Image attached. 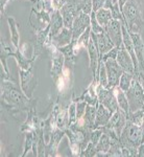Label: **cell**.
<instances>
[{
  "label": "cell",
  "instance_id": "1",
  "mask_svg": "<svg viewBox=\"0 0 144 157\" xmlns=\"http://www.w3.org/2000/svg\"><path fill=\"white\" fill-rule=\"evenodd\" d=\"M122 15L124 17L125 26L130 33L141 34L144 27V19L141 11V0H127L123 6Z\"/></svg>",
  "mask_w": 144,
  "mask_h": 157
},
{
  "label": "cell",
  "instance_id": "2",
  "mask_svg": "<svg viewBox=\"0 0 144 157\" xmlns=\"http://www.w3.org/2000/svg\"><path fill=\"white\" fill-rule=\"evenodd\" d=\"M120 141L123 147L131 151V156H138V147L142 144L141 126L127 121L120 135Z\"/></svg>",
  "mask_w": 144,
  "mask_h": 157
},
{
  "label": "cell",
  "instance_id": "3",
  "mask_svg": "<svg viewBox=\"0 0 144 157\" xmlns=\"http://www.w3.org/2000/svg\"><path fill=\"white\" fill-rule=\"evenodd\" d=\"M1 98L3 102H9L11 106H18V107H24L28 104V97L23 92L19 91L17 86L14 83L2 81V94Z\"/></svg>",
  "mask_w": 144,
  "mask_h": 157
},
{
  "label": "cell",
  "instance_id": "4",
  "mask_svg": "<svg viewBox=\"0 0 144 157\" xmlns=\"http://www.w3.org/2000/svg\"><path fill=\"white\" fill-rule=\"evenodd\" d=\"M126 98L130 106V112L141 110L144 108V92L141 87L137 75H135L132 81L130 88L125 91Z\"/></svg>",
  "mask_w": 144,
  "mask_h": 157
},
{
  "label": "cell",
  "instance_id": "5",
  "mask_svg": "<svg viewBox=\"0 0 144 157\" xmlns=\"http://www.w3.org/2000/svg\"><path fill=\"white\" fill-rule=\"evenodd\" d=\"M60 13L64 20V26L67 29H72L75 18L82 13L80 0H67L64 6L60 10Z\"/></svg>",
  "mask_w": 144,
  "mask_h": 157
},
{
  "label": "cell",
  "instance_id": "6",
  "mask_svg": "<svg viewBox=\"0 0 144 157\" xmlns=\"http://www.w3.org/2000/svg\"><path fill=\"white\" fill-rule=\"evenodd\" d=\"M96 94H97L98 98V103L105 106L112 113L116 112L119 109L117 98H116V95L113 89H109V88L103 87V86H102L98 83L97 86H96Z\"/></svg>",
  "mask_w": 144,
  "mask_h": 157
},
{
  "label": "cell",
  "instance_id": "7",
  "mask_svg": "<svg viewBox=\"0 0 144 157\" xmlns=\"http://www.w3.org/2000/svg\"><path fill=\"white\" fill-rule=\"evenodd\" d=\"M105 69L108 75V87L109 89H113L116 86L119 85V80L121 75L123 73V69L120 67V65L117 63L116 60L109 59L105 62Z\"/></svg>",
  "mask_w": 144,
  "mask_h": 157
},
{
  "label": "cell",
  "instance_id": "8",
  "mask_svg": "<svg viewBox=\"0 0 144 157\" xmlns=\"http://www.w3.org/2000/svg\"><path fill=\"white\" fill-rule=\"evenodd\" d=\"M105 30L116 47H120L122 45V22L112 19L105 26Z\"/></svg>",
  "mask_w": 144,
  "mask_h": 157
},
{
  "label": "cell",
  "instance_id": "9",
  "mask_svg": "<svg viewBox=\"0 0 144 157\" xmlns=\"http://www.w3.org/2000/svg\"><path fill=\"white\" fill-rule=\"evenodd\" d=\"M19 73H20V86H21V90L23 91L27 97L30 98L32 91H34L35 87H36V81H35L34 73H32V67H30L27 70L19 68Z\"/></svg>",
  "mask_w": 144,
  "mask_h": 157
},
{
  "label": "cell",
  "instance_id": "10",
  "mask_svg": "<svg viewBox=\"0 0 144 157\" xmlns=\"http://www.w3.org/2000/svg\"><path fill=\"white\" fill-rule=\"evenodd\" d=\"M91 38L96 42L98 47V52H99V58L102 59V57L105 54H107L108 52H110L112 48H114L115 45L112 42V40L110 39V37L108 36V34L105 33V30H103L100 34H94L91 30Z\"/></svg>",
  "mask_w": 144,
  "mask_h": 157
},
{
  "label": "cell",
  "instance_id": "11",
  "mask_svg": "<svg viewBox=\"0 0 144 157\" xmlns=\"http://www.w3.org/2000/svg\"><path fill=\"white\" fill-rule=\"evenodd\" d=\"M126 121H127V117H126L125 112L119 108L116 112L113 113L112 117H111L107 127L112 129V130L117 134L118 137L120 138L121 133H122L123 129H124L126 125Z\"/></svg>",
  "mask_w": 144,
  "mask_h": 157
},
{
  "label": "cell",
  "instance_id": "12",
  "mask_svg": "<svg viewBox=\"0 0 144 157\" xmlns=\"http://www.w3.org/2000/svg\"><path fill=\"white\" fill-rule=\"evenodd\" d=\"M90 24H91L90 15L85 14V13H80L76 18H75L74 22L72 24V33H73L72 41H76L78 38L80 37V35L88 27H90Z\"/></svg>",
  "mask_w": 144,
  "mask_h": 157
},
{
  "label": "cell",
  "instance_id": "13",
  "mask_svg": "<svg viewBox=\"0 0 144 157\" xmlns=\"http://www.w3.org/2000/svg\"><path fill=\"white\" fill-rule=\"evenodd\" d=\"M87 50H88V55H89L90 69L92 71L93 81L96 82V72H97V68L100 62V58H99V52H98L97 44H96V42L92 38H91L89 43H88Z\"/></svg>",
  "mask_w": 144,
  "mask_h": 157
},
{
  "label": "cell",
  "instance_id": "14",
  "mask_svg": "<svg viewBox=\"0 0 144 157\" xmlns=\"http://www.w3.org/2000/svg\"><path fill=\"white\" fill-rule=\"evenodd\" d=\"M116 61H117V63L120 65V67L123 69V71L133 73V75H135V73H136L135 65H134L132 57H131L130 54L127 52V50L125 49V47L123 46V44L121 45L119 50H118Z\"/></svg>",
  "mask_w": 144,
  "mask_h": 157
},
{
  "label": "cell",
  "instance_id": "15",
  "mask_svg": "<svg viewBox=\"0 0 144 157\" xmlns=\"http://www.w3.org/2000/svg\"><path fill=\"white\" fill-rule=\"evenodd\" d=\"M131 38L133 40L134 48H135V54L138 60L139 70L144 71V42L140 34L138 33H130Z\"/></svg>",
  "mask_w": 144,
  "mask_h": 157
},
{
  "label": "cell",
  "instance_id": "16",
  "mask_svg": "<svg viewBox=\"0 0 144 157\" xmlns=\"http://www.w3.org/2000/svg\"><path fill=\"white\" fill-rule=\"evenodd\" d=\"M50 30H49V38H48V42L46 44V46L48 44H50V41L54 37L57 36V34L63 29L64 27V20L63 17L61 15V13L59 10H54L51 13V20H50V24H49Z\"/></svg>",
  "mask_w": 144,
  "mask_h": 157
},
{
  "label": "cell",
  "instance_id": "17",
  "mask_svg": "<svg viewBox=\"0 0 144 157\" xmlns=\"http://www.w3.org/2000/svg\"><path fill=\"white\" fill-rule=\"evenodd\" d=\"M72 37H73L72 29H67V27L64 26L63 29L61 30L57 36L52 38L51 41H50V44H52L57 48H60V47L66 46V45L70 44L72 42Z\"/></svg>",
  "mask_w": 144,
  "mask_h": 157
},
{
  "label": "cell",
  "instance_id": "18",
  "mask_svg": "<svg viewBox=\"0 0 144 157\" xmlns=\"http://www.w3.org/2000/svg\"><path fill=\"white\" fill-rule=\"evenodd\" d=\"M112 115H113V113L111 112V111H109L105 106L102 105V104H98L97 111H96L94 129L102 128V127H105V126H107L111 120V117H112Z\"/></svg>",
  "mask_w": 144,
  "mask_h": 157
},
{
  "label": "cell",
  "instance_id": "19",
  "mask_svg": "<svg viewBox=\"0 0 144 157\" xmlns=\"http://www.w3.org/2000/svg\"><path fill=\"white\" fill-rule=\"evenodd\" d=\"M113 90H114L116 98H117L118 107L122 111H124L126 117H127L128 113H130V106H128V101H127V98H126L125 92L122 89H120L119 86H116V87L113 88Z\"/></svg>",
  "mask_w": 144,
  "mask_h": 157
},
{
  "label": "cell",
  "instance_id": "20",
  "mask_svg": "<svg viewBox=\"0 0 144 157\" xmlns=\"http://www.w3.org/2000/svg\"><path fill=\"white\" fill-rule=\"evenodd\" d=\"M98 106V105H97ZM97 106H93L88 104L87 108H86L85 115L83 116L85 125L91 130H94L95 125V118H96V111H97Z\"/></svg>",
  "mask_w": 144,
  "mask_h": 157
},
{
  "label": "cell",
  "instance_id": "21",
  "mask_svg": "<svg viewBox=\"0 0 144 157\" xmlns=\"http://www.w3.org/2000/svg\"><path fill=\"white\" fill-rule=\"evenodd\" d=\"M111 148V138L108 134L102 133L99 141L96 145V150H97V155L96 156H107L108 152Z\"/></svg>",
  "mask_w": 144,
  "mask_h": 157
},
{
  "label": "cell",
  "instance_id": "22",
  "mask_svg": "<svg viewBox=\"0 0 144 157\" xmlns=\"http://www.w3.org/2000/svg\"><path fill=\"white\" fill-rule=\"evenodd\" d=\"M7 23H9V30H11V41L14 45L15 48H19V42H20V35L18 30V24L16 20L13 17H7Z\"/></svg>",
  "mask_w": 144,
  "mask_h": 157
},
{
  "label": "cell",
  "instance_id": "23",
  "mask_svg": "<svg viewBox=\"0 0 144 157\" xmlns=\"http://www.w3.org/2000/svg\"><path fill=\"white\" fill-rule=\"evenodd\" d=\"M55 126H57V128H59L63 131L70 128L68 109H65V110H62V111L60 110V112L55 116Z\"/></svg>",
  "mask_w": 144,
  "mask_h": 157
},
{
  "label": "cell",
  "instance_id": "24",
  "mask_svg": "<svg viewBox=\"0 0 144 157\" xmlns=\"http://www.w3.org/2000/svg\"><path fill=\"white\" fill-rule=\"evenodd\" d=\"M96 13V18H97V21L98 23H99L105 29V26L107 25L109 22L111 21L113 18H112V13L109 9H105V7H102V9L98 10Z\"/></svg>",
  "mask_w": 144,
  "mask_h": 157
},
{
  "label": "cell",
  "instance_id": "25",
  "mask_svg": "<svg viewBox=\"0 0 144 157\" xmlns=\"http://www.w3.org/2000/svg\"><path fill=\"white\" fill-rule=\"evenodd\" d=\"M134 77H135V75H133V73L123 71V73L120 77V80H119V85H118L120 87V89H122L125 92V91L130 88L131 84H132V81H133Z\"/></svg>",
  "mask_w": 144,
  "mask_h": 157
},
{
  "label": "cell",
  "instance_id": "26",
  "mask_svg": "<svg viewBox=\"0 0 144 157\" xmlns=\"http://www.w3.org/2000/svg\"><path fill=\"white\" fill-rule=\"evenodd\" d=\"M127 121H132V123L136 124L138 126H141L144 121V112L143 109L138 111H135V112H130L127 115Z\"/></svg>",
  "mask_w": 144,
  "mask_h": 157
},
{
  "label": "cell",
  "instance_id": "27",
  "mask_svg": "<svg viewBox=\"0 0 144 157\" xmlns=\"http://www.w3.org/2000/svg\"><path fill=\"white\" fill-rule=\"evenodd\" d=\"M90 18H91V24H90V27H91V30H92L94 34H100V33H102L105 29L98 23L97 21V18H96V13L93 11L91 13L90 15Z\"/></svg>",
  "mask_w": 144,
  "mask_h": 157
},
{
  "label": "cell",
  "instance_id": "28",
  "mask_svg": "<svg viewBox=\"0 0 144 157\" xmlns=\"http://www.w3.org/2000/svg\"><path fill=\"white\" fill-rule=\"evenodd\" d=\"M68 114H69V126L73 125L76 123L77 117H76V103L73 102L71 105L68 108Z\"/></svg>",
  "mask_w": 144,
  "mask_h": 157
},
{
  "label": "cell",
  "instance_id": "29",
  "mask_svg": "<svg viewBox=\"0 0 144 157\" xmlns=\"http://www.w3.org/2000/svg\"><path fill=\"white\" fill-rule=\"evenodd\" d=\"M97 155V150H96V146L94 144H92L90 141L88 144V146L85 148V150H83L80 156H87V157H93Z\"/></svg>",
  "mask_w": 144,
  "mask_h": 157
},
{
  "label": "cell",
  "instance_id": "30",
  "mask_svg": "<svg viewBox=\"0 0 144 157\" xmlns=\"http://www.w3.org/2000/svg\"><path fill=\"white\" fill-rule=\"evenodd\" d=\"M75 103H76V117L77 120H79V118H82L85 115L88 103L86 101H76Z\"/></svg>",
  "mask_w": 144,
  "mask_h": 157
},
{
  "label": "cell",
  "instance_id": "31",
  "mask_svg": "<svg viewBox=\"0 0 144 157\" xmlns=\"http://www.w3.org/2000/svg\"><path fill=\"white\" fill-rule=\"evenodd\" d=\"M80 9L82 13L91 15L93 12V0H80Z\"/></svg>",
  "mask_w": 144,
  "mask_h": 157
},
{
  "label": "cell",
  "instance_id": "32",
  "mask_svg": "<svg viewBox=\"0 0 144 157\" xmlns=\"http://www.w3.org/2000/svg\"><path fill=\"white\" fill-rule=\"evenodd\" d=\"M102 128H97V129H94V130H92V132H91V135H90V141L92 144H94L96 146L97 145V143L99 141L100 137H102Z\"/></svg>",
  "mask_w": 144,
  "mask_h": 157
},
{
  "label": "cell",
  "instance_id": "33",
  "mask_svg": "<svg viewBox=\"0 0 144 157\" xmlns=\"http://www.w3.org/2000/svg\"><path fill=\"white\" fill-rule=\"evenodd\" d=\"M120 47H114V48H112L110 50V52H108L107 54H105L102 57V59L100 61H102V62H105L107 60L109 59H113V60H116V58H117V54H118V50H119Z\"/></svg>",
  "mask_w": 144,
  "mask_h": 157
},
{
  "label": "cell",
  "instance_id": "34",
  "mask_svg": "<svg viewBox=\"0 0 144 157\" xmlns=\"http://www.w3.org/2000/svg\"><path fill=\"white\" fill-rule=\"evenodd\" d=\"M105 0H93V11L97 12L98 10L102 9L105 6Z\"/></svg>",
  "mask_w": 144,
  "mask_h": 157
},
{
  "label": "cell",
  "instance_id": "35",
  "mask_svg": "<svg viewBox=\"0 0 144 157\" xmlns=\"http://www.w3.org/2000/svg\"><path fill=\"white\" fill-rule=\"evenodd\" d=\"M52 1V6L54 10H60L64 6V4L67 2V0H51Z\"/></svg>",
  "mask_w": 144,
  "mask_h": 157
},
{
  "label": "cell",
  "instance_id": "36",
  "mask_svg": "<svg viewBox=\"0 0 144 157\" xmlns=\"http://www.w3.org/2000/svg\"><path fill=\"white\" fill-rule=\"evenodd\" d=\"M137 78L139 80V83H140L141 87H142V89H143V92H144V71H142V70H139Z\"/></svg>",
  "mask_w": 144,
  "mask_h": 157
},
{
  "label": "cell",
  "instance_id": "37",
  "mask_svg": "<svg viewBox=\"0 0 144 157\" xmlns=\"http://www.w3.org/2000/svg\"><path fill=\"white\" fill-rule=\"evenodd\" d=\"M138 156L144 157V143H142L138 147Z\"/></svg>",
  "mask_w": 144,
  "mask_h": 157
},
{
  "label": "cell",
  "instance_id": "38",
  "mask_svg": "<svg viewBox=\"0 0 144 157\" xmlns=\"http://www.w3.org/2000/svg\"><path fill=\"white\" fill-rule=\"evenodd\" d=\"M9 0H1V11L2 13H4V10H6V6Z\"/></svg>",
  "mask_w": 144,
  "mask_h": 157
},
{
  "label": "cell",
  "instance_id": "39",
  "mask_svg": "<svg viewBox=\"0 0 144 157\" xmlns=\"http://www.w3.org/2000/svg\"><path fill=\"white\" fill-rule=\"evenodd\" d=\"M126 1H127V0H118V2H119V7H120L121 12H122L123 6H124V4L126 3Z\"/></svg>",
  "mask_w": 144,
  "mask_h": 157
},
{
  "label": "cell",
  "instance_id": "40",
  "mask_svg": "<svg viewBox=\"0 0 144 157\" xmlns=\"http://www.w3.org/2000/svg\"><path fill=\"white\" fill-rule=\"evenodd\" d=\"M141 131H142V143H144V121L141 125Z\"/></svg>",
  "mask_w": 144,
  "mask_h": 157
},
{
  "label": "cell",
  "instance_id": "41",
  "mask_svg": "<svg viewBox=\"0 0 144 157\" xmlns=\"http://www.w3.org/2000/svg\"><path fill=\"white\" fill-rule=\"evenodd\" d=\"M31 1H32V0H31Z\"/></svg>",
  "mask_w": 144,
  "mask_h": 157
}]
</instances>
